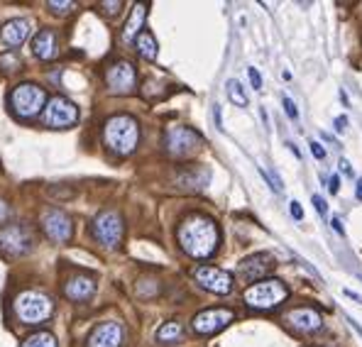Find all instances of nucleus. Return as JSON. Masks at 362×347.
Masks as SVG:
<instances>
[{"label": "nucleus", "instance_id": "nucleus-10", "mask_svg": "<svg viewBox=\"0 0 362 347\" xmlns=\"http://www.w3.org/2000/svg\"><path fill=\"white\" fill-rule=\"evenodd\" d=\"M105 83L113 93H120V95H127L132 93L137 86V73H135V66L130 61H115L113 66L105 71Z\"/></svg>", "mask_w": 362, "mask_h": 347}, {"label": "nucleus", "instance_id": "nucleus-20", "mask_svg": "<svg viewBox=\"0 0 362 347\" xmlns=\"http://www.w3.org/2000/svg\"><path fill=\"white\" fill-rule=\"evenodd\" d=\"M145 15H147V5L137 3L130 13V20L125 23V30H122V40L125 42H132L140 37V30H142V23H145Z\"/></svg>", "mask_w": 362, "mask_h": 347}, {"label": "nucleus", "instance_id": "nucleus-14", "mask_svg": "<svg viewBox=\"0 0 362 347\" xmlns=\"http://www.w3.org/2000/svg\"><path fill=\"white\" fill-rule=\"evenodd\" d=\"M274 269V259L269 257V254L259 252V254H252V257L243 259L240 264H238V276H240L243 281H262L264 274H269V271Z\"/></svg>", "mask_w": 362, "mask_h": 347}, {"label": "nucleus", "instance_id": "nucleus-34", "mask_svg": "<svg viewBox=\"0 0 362 347\" xmlns=\"http://www.w3.org/2000/svg\"><path fill=\"white\" fill-rule=\"evenodd\" d=\"M345 127H348V117H345V115L335 117V130H338V132H343Z\"/></svg>", "mask_w": 362, "mask_h": 347}, {"label": "nucleus", "instance_id": "nucleus-6", "mask_svg": "<svg viewBox=\"0 0 362 347\" xmlns=\"http://www.w3.org/2000/svg\"><path fill=\"white\" fill-rule=\"evenodd\" d=\"M204 145V140H201L199 132H194L191 127H169L167 135H164V147H167V152L172 154V157H191V154H196Z\"/></svg>", "mask_w": 362, "mask_h": 347}, {"label": "nucleus", "instance_id": "nucleus-17", "mask_svg": "<svg viewBox=\"0 0 362 347\" xmlns=\"http://www.w3.org/2000/svg\"><path fill=\"white\" fill-rule=\"evenodd\" d=\"M286 323L299 330V333H313V330L321 328L323 318L313 308H294V311L286 313Z\"/></svg>", "mask_w": 362, "mask_h": 347}, {"label": "nucleus", "instance_id": "nucleus-2", "mask_svg": "<svg viewBox=\"0 0 362 347\" xmlns=\"http://www.w3.org/2000/svg\"><path fill=\"white\" fill-rule=\"evenodd\" d=\"M103 140L110 152L127 157L135 152L137 142H140V125L132 115H113L105 122Z\"/></svg>", "mask_w": 362, "mask_h": 347}, {"label": "nucleus", "instance_id": "nucleus-3", "mask_svg": "<svg viewBox=\"0 0 362 347\" xmlns=\"http://www.w3.org/2000/svg\"><path fill=\"white\" fill-rule=\"evenodd\" d=\"M15 313L25 325H40L52 318L54 303H52L49 296L40 291H23L15 298Z\"/></svg>", "mask_w": 362, "mask_h": 347}, {"label": "nucleus", "instance_id": "nucleus-33", "mask_svg": "<svg viewBox=\"0 0 362 347\" xmlns=\"http://www.w3.org/2000/svg\"><path fill=\"white\" fill-rule=\"evenodd\" d=\"M100 8H103L108 15H115L122 8V3H100Z\"/></svg>", "mask_w": 362, "mask_h": 347}, {"label": "nucleus", "instance_id": "nucleus-28", "mask_svg": "<svg viewBox=\"0 0 362 347\" xmlns=\"http://www.w3.org/2000/svg\"><path fill=\"white\" fill-rule=\"evenodd\" d=\"M0 66H8L5 71H15V69L20 66V59L13 54H5V57H0Z\"/></svg>", "mask_w": 362, "mask_h": 347}, {"label": "nucleus", "instance_id": "nucleus-40", "mask_svg": "<svg viewBox=\"0 0 362 347\" xmlns=\"http://www.w3.org/2000/svg\"><path fill=\"white\" fill-rule=\"evenodd\" d=\"M348 323H350V325H353V330H355V333H358V335H360V338H362V325H360V323H355V320H353V318H350V316H348Z\"/></svg>", "mask_w": 362, "mask_h": 347}, {"label": "nucleus", "instance_id": "nucleus-4", "mask_svg": "<svg viewBox=\"0 0 362 347\" xmlns=\"http://www.w3.org/2000/svg\"><path fill=\"white\" fill-rule=\"evenodd\" d=\"M286 296H289V289L279 279H262L245 291V303L255 311H272L279 303H284Z\"/></svg>", "mask_w": 362, "mask_h": 347}, {"label": "nucleus", "instance_id": "nucleus-19", "mask_svg": "<svg viewBox=\"0 0 362 347\" xmlns=\"http://www.w3.org/2000/svg\"><path fill=\"white\" fill-rule=\"evenodd\" d=\"M57 52H59V40H57V32L54 30H40V35L32 40V54L37 59H45V61H49V59L57 57Z\"/></svg>", "mask_w": 362, "mask_h": 347}, {"label": "nucleus", "instance_id": "nucleus-23", "mask_svg": "<svg viewBox=\"0 0 362 347\" xmlns=\"http://www.w3.org/2000/svg\"><path fill=\"white\" fill-rule=\"evenodd\" d=\"M181 335H184V328H181V323H177V320H169V323H164L157 330V340L164 345L177 343V340H181Z\"/></svg>", "mask_w": 362, "mask_h": 347}, {"label": "nucleus", "instance_id": "nucleus-37", "mask_svg": "<svg viewBox=\"0 0 362 347\" xmlns=\"http://www.w3.org/2000/svg\"><path fill=\"white\" fill-rule=\"evenodd\" d=\"M10 216V208H8V203L5 201H0V220H5V218Z\"/></svg>", "mask_w": 362, "mask_h": 347}, {"label": "nucleus", "instance_id": "nucleus-35", "mask_svg": "<svg viewBox=\"0 0 362 347\" xmlns=\"http://www.w3.org/2000/svg\"><path fill=\"white\" fill-rule=\"evenodd\" d=\"M291 216H294L296 220H301V218H303V211H301V206L296 201H291Z\"/></svg>", "mask_w": 362, "mask_h": 347}, {"label": "nucleus", "instance_id": "nucleus-32", "mask_svg": "<svg viewBox=\"0 0 362 347\" xmlns=\"http://www.w3.org/2000/svg\"><path fill=\"white\" fill-rule=\"evenodd\" d=\"M313 206H316L318 216H326V213H328V206H326V201H323L321 196H313Z\"/></svg>", "mask_w": 362, "mask_h": 347}, {"label": "nucleus", "instance_id": "nucleus-41", "mask_svg": "<svg viewBox=\"0 0 362 347\" xmlns=\"http://www.w3.org/2000/svg\"><path fill=\"white\" fill-rule=\"evenodd\" d=\"M213 115H216V122H218V127H221V108L216 105V110H213Z\"/></svg>", "mask_w": 362, "mask_h": 347}, {"label": "nucleus", "instance_id": "nucleus-12", "mask_svg": "<svg viewBox=\"0 0 362 347\" xmlns=\"http://www.w3.org/2000/svg\"><path fill=\"white\" fill-rule=\"evenodd\" d=\"M230 320H233V311H228V308H209V311H201L199 316H194L191 328L199 335H213L226 328Z\"/></svg>", "mask_w": 362, "mask_h": 347}, {"label": "nucleus", "instance_id": "nucleus-25", "mask_svg": "<svg viewBox=\"0 0 362 347\" xmlns=\"http://www.w3.org/2000/svg\"><path fill=\"white\" fill-rule=\"evenodd\" d=\"M23 347H57V338L52 333H35L25 340Z\"/></svg>", "mask_w": 362, "mask_h": 347}, {"label": "nucleus", "instance_id": "nucleus-39", "mask_svg": "<svg viewBox=\"0 0 362 347\" xmlns=\"http://www.w3.org/2000/svg\"><path fill=\"white\" fill-rule=\"evenodd\" d=\"M333 230L338 233V235H343V233H345V230H343V223H340L338 218H333Z\"/></svg>", "mask_w": 362, "mask_h": 347}, {"label": "nucleus", "instance_id": "nucleus-11", "mask_svg": "<svg viewBox=\"0 0 362 347\" xmlns=\"http://www.w3.org/2000/svg\"><path fill=\"white\" fill-rule=\"evenodd\" d=\"M0 249H5L13 257L28 254L32 249V235L23 225H8L0 230Z\"/></svg>", "mask_w": 362, "mask_h": 347}, {"label": "nucleus", "instance_id": "nucleus-18", "mask_svg": "<svg viewBox=\"0 0 362 347\" xmlns=\"http://www.w3.org/2000/svg\"><path fill=\"white\" fill-rule=\"evenodd\" d=\"M64 293L71 301H86L95 293V279L88 274H74L71 279L64 284Z\"/></svg>", "mask_w": 362, "mask_h": 347}, {"label": "nucleus", "instance_id": "nucleus-15", "mask_svg": "<svg viewBox=\"0 0 362 347\" xmlns=\"http://www.w3.org/2000/svg\"><path fill=\"white\" fill-rule=\"evenodd\" d=\"M122 345V325L120 323H100L90 330L86 347H120Z\"/></svg>", "mask_w": 362, "mask_h": 347}, {"label": "nucleus", "instance_id": "nucleus-5", "mask_svg": "<svg viewBox=\"0 0 362 347\" xmlns=\"http://www.w3.org/2000/svg\"><path fill=\"white\" fill-rule=\"evenodd\" d=\"M10 105H13L15 115L35 117L40 115L42 108H47V93L37 83H20L10 93Z\"/></svg>", "mask_w": 362, "mask_h": 347}, {"label": "nucleus", "instance_id": "nucleus-36", "mask_svg": "<svg viewBox=\"0 0 362 347\" xmlns=\"http://www.w3.org/2000/svg\"><path fill=\"white\" fill-rule=\"evenodd\" d=\"M338 167H340V172H343L345 176H348V179H353V169H350V164L345 162V159H340V164H338Z\"/></svg>", "mask_w": 362, "mask_h": 347}, {"label": "nucleus", "instance_id": "nucleus-27", "mask_svg": "<svg viewBox=\"0 0 362 347\" xmlns=\"http://www.w3.org/2000/svg\"><path fill=\"white\" fill-rule=\"evenodd\" d=\"M259 174H262V179L272 186V191H274V194H279V191H281V181L276 179L274 174H269L267 169H259Z\"/></svg>", "mask_w": 362, "mask_h": 347}, {"label": "nucleus", "instance_id": "nucleus-16", "mask_svg": "<svg viewBox=\"0 0 362 347\" xmlns=\"http://www.w3.org/2000/svg\"><path fill=\"white\" fill-rule=\"evenodd\" d=\"M30 20L25 18H15V20H8V23L3 25V30H0V37H3V42L8 47H23L25 42H28L30 37Z\"/></svg>", "mask_w": 362, "mask_h": 347}, {"label": "nucleus", "instance_id": "nucleus-9", "mask_svg": "<svg viewBox=\"0 0 362 347\" xmlns=\"http://www.w3.org/2000/svg\"><path fill=\"white\" fill-rule=\"evenodd\" d=\"M42 230H45V235L52 242L64 245V242H69L74 235L71 218L64 211H59V208H52V211H47L45 216H42Z\"/></svg>", "mask_w": 362, "mask_h": 347}, {"label": "nucleus", "instance_id": "nucleus-13", "mask_svg": "<svg viewBox=\"0 0 362 347\" xmlns=\"http://www.w3.org/2000/svg\"><path fill=\"white\" fill-rule=\"evenodd\" d=\"M194 276L206 291L218 293V296L233 291V276L223 269H216V266H199Z\"/></svg>", "mask_w": 362, "mask_h": 347}, {"label": "nucleus", "instance_id": "nucleus-7", "mask_svg": "<svg viewBox=\"0 0 362 347\" xmlns=\"http://www.w3.org/2000/svg\"><path fill=\"white\" fill-rule=\"evenodd\" d=\"M122 233H125V225H122L120 213L115 211L98 213V218L93 220V237L103 247H118L122 242Z\"/></svg>", "mask_w": 362, "mask_h": 347}, {"label": "nucleus", "instance_id": "nucleus-8", "mask_svg": "<svg viewBox=\"0 0 362 347\" xmlns=\"http://www.w3.org/2000/svg\"><path fill=\"white\" fill-rule=\"evenodd\" d=\"M42 122L49 127H71L78 122V108L64 95H54V98L47 103L45 113H42Z\"/></svg>", "mask_w": 362, "mask_h": 347}, {"label": "nucleus", "instance_id": "nucleus-22", "mask_svg": "<svg viewBox=\"0 0 362 347\" xmlns=\"http://www.w3.org/2000/svg\"><path fill=\"white\" fill-rule=\"evenodd\" d=\"M135 47L137 52H140L142 59H147V61H154L157 59V40L152 37V32H140V37L135 40Z\"/></svg>", "mask_w": 362, "mask_h": 347}, {"label": "nucleus", "instance_id": "nucleus-30", "mask_svg": "<svg viewBox=\"0 0 362 347\" xmlns=\"http://www.w3.org/2000/svg\"><path fill=\"white\" fill-rule=\"evenodd\" d=\"M247 76H250V81H252V88H255V90L262 88V78H259L257 69H247Z\"/></svg>", "mask_w": 362, "mask_h": 347}, {"label": "nucleus", "instance_id": "nucleus-1", "mask_svg": "<svg viewBox=\"0 0 362 347\" xmlns=\"http://www.w3.org/2000/svg\"><path fill=\"white\" fill-rule=\"evenodd\" d=\"M179 245L189 257L206 259L218 249V228L211 218L191 216L179 228Z\"/></svg>", "mask_w": 362, "mask_h": 347}, {"label": "nucleus", "instance_id": "nucleus-21", "mask_svg": "<svg viewBox=\"0 0 362 347\" xmlns=\"http://www.w3.org/2000/svg\"><path fill=\"white\" fill-rule=\"evenodd\" d=\"M209 179H211L209 169H191V172L179 176L177 184L181 186V189H196V191H199V189H204V186L209 184Z\"/></svg>", "mask_w": 362, "mask_h": 347}, {"label": "nucleus", "instance_id": "nucleus-42", "mask_svg": "<svg viewBox=\"0 0 362 347\" xmlns=\"http://www.w3.org/2000/svg\"><path fill=\"white\" fill-rule=\"evenodd\" d=\"M355 196H358V201H362V181L358 184V191H355Z\"/></svg>", "mask_w": 362, "mask_h": 347}, {"label": "nucleus", "instance_id": "nucleus-26", "mask_svg": "<svg viewBox=\"0 0 362 347\" xmlns=\"http://www.w3.org/2000/svg\"><path fill=\"white\" fill-rule=\"evenodd\" d=\"M47 8L52 10V13H57V15H66V13H71L74 8H76V3H66V0H49L47 3Z\"/></svg>", "mask_w": 362, "mask_h": 347}, {"label": "nucleus", "instance_id": "nucleus-38", "mask_svg": "<svg viewBox=\"0 0 362 347\" xmlns=\"http://www.w3.org/2000/svg\"><path fill=\"white\" fill-rule=\"evenodd\" d=\"M328 189H331V194H338V189H340L338 176H333V179H331V186H328Z\"/></svg>", "mask_w": 362, "mask_h": 347}, {"label": "nucleus", "instance_id": "nucleus-31", "mask_svg": "<svg viewBox=\"0 0 362 347\" xmlns=\"http://www.w3.org/2000/svg\"><path fill=\"white\" fill-rule=\"evenodd\" d=\"M308 147H311V154L318 159V162H323V159H326V149H323L321 145H318V142H311V145H308Z\"/></svg>", "mask_w": 362, "mask_h": 347}, {"label": "nucleus", "instance_id": "nucleus-29", "mask_svg": "<svg viewBox=\"0 0 362 347\" xmlns=\"http://www.w3.org/2000/svg\"><path fill=\"white\" fill-rule=\"evenodd\" d=\"M281 103H284V108H286V115H289L291 120H296V117H299V110H296L294 100H291L289 95H284V98H281Z\"/></svg>", "mask_w": 362, "mask_h": 347}, {"label": "nucleus", "instance_id": "nucleus-24", "mask_svg": "<svg viewBox=\"0 0 362 347\" xmlns=\"http://www.w3.org/2000/svg\"><path fill=\"white\" fill-rule=\"evenodd\" d=\"M226 90H228V98H230V103H235L238 108H247V93H245L240 81L230 78V81L226 83Z\"/></svg>", "mask_w": 362, "mask_h": 347}]
</instances>
